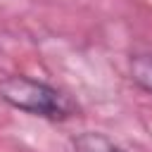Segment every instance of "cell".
Instances as JSON below:
<instances>
[{"label": "cell", "instance_id": "7a4b0ae2", "mask_svg": "<svg viewBox=\"0 0 152 152\" xmlns=\"http://www.w3.org/2000/svg\"><path fill=\"white\" fill-rule=\"evenodd\" d=\"M74 147H76V152H126V150H121L116 142H112L107 135L93 133V131L78 133V135L74 138Z\"/></svg>", "mask_w": 152, "mask_h": 152}, {"label": "cell", "instance_id": "6da1fadb", "mask_svg": "<svg viewBox=\"0 0 152 152\" xmlns=\"http://www.w3.org/2000/svg\"><path fill=\"white\" fill-rule=\"evenodd\" d=\"M0 100L10 107L43 116V119H69L76 112V104L45 81H36L28 76H7L0 81Z\"/></svg>", "mask_w": 152, "mask_h": 152}, {"label": "cell", "instance_id": "3957f363", "mask_svg": "<svg viewBox=\"0 0 152 152\" xmlns=\"http://www.w3.org/2000/svg\"><path fill=\"white\" fill-rule=\"evenodd\" d=\"M131 78L145 90L152 95V52H145V55H135L131 59Z\"/></svg>", "mask_w": 152, "mask_h": 152}]
</instances>
